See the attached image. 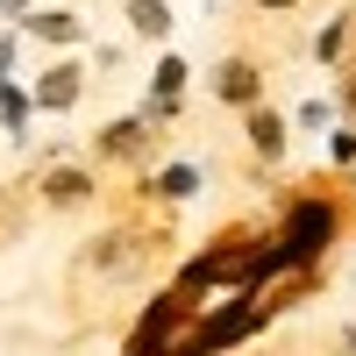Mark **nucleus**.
I'll use <instances>...</instances> for the list:
<instances>
[{
	"mask_svg": "<svg viewBox=\"0 0 356 356\" xmlns=\"http://www.w3.org/2000/svg\"><path fill=\"white\" fill-rule=\"evenodd\" d=\"M129 15H136V29H143V36H164V29H171L164 0H129Z\"/></svg>",
	"mask_w": 356,
	"mask_h": 356,
	"instance_id": "f257e3e1",
	"label": "nucleus"
},
{
	"mask_svg": "<svg viewBox=\"0 0 356 356\" xmlns=\"http://www.w3.org/2000/svg\"><path fill=\"white\" fill-rule=\"evenodd\" d=\"M72 93H79V72H50L43 79V107H65Z\"/></svg>",
	"mask_w": 356,
	"mask_h": 356,
	"instance_id": "7ed1b4c3",
	"label": "nucleus"
},
{
	"mask_svg": "<svg viewBox=\"0 0 356 356\" xmlns=\"http://www.w3.org/2000/svg\"><path fill=\"white\" fill-rule=\"evenodd\" d=\"M264 8H292V0H264Z\"/></svg>",
	"mask_w": 356,
	"mask_h": 356,
	"instance_id": "0eeeda50",
	"label": "nucleus"
},
{
	"mask_svg": "<svg viewBox=\"0 0 356 356\" xmlns=\"http://www.w3.org/2000/svg\"><path fill=\"white\" fill-rule=\"evenodd\" d=\"M50 193H57V200H65V207H72V200L86 193V178H72V171H65V178H50Z\"/></svg>",
	"mask_w": 356,
	"mask_h": 356,
	"instance_id": "423d86ee",
	"label": "nucleus"
},
{
	"mask_svg": "<svg viewBox=\"0 0 356 356\" xmlns=\"http://www.w3.org/2000/svg\"><path fill=\"white\" fill-rule=\"evenodd\" d=\"M349 107H356V79H349Z\"/></svg>",
	"mask_w": 356,
	"mask_h": 356,
	"instance_id": "6e6552de",
	"label": "nucleus"
},
{
	"mask_svg": "<svg viewBox=\"0 0 356 356\" xmlns=\"http://www.w3.org/2000/svg\"><path fill=\"white\" fill-rule=\"evenodd\" d=\"M250 136H257V150H278V143H285V129L271 122V114H257V122H250Z\"/></svg>",
	"mask_w": 356,
	"mask_h": 356,
	"instance_id": "39448f33",
	"label": "nucleus"
},
{
	"mask_svg": "<svg viewBox=\"0 0 356 356\" xmlns=\"http://www.w3.org/2000/svg\"><path fill=\"white\" fill-rule=\"evenodd\" d=\"M36 36H50V43H72V36H79V22H72V15H43V22H36Z\"/></svg>",
	"mask_w": 356,
	"mask_h": 356,
	"instance_id": "20e7f679",
	"label": "nucleus"
},
{
	"mask_svg": "<svg viewBox=\"0 0 356 356\" xmlns=\"http://www.w3.org/2000/svg\"><path fill=\"white\" fill-rule=\"evenodd\" d=\"M214 86H221L228 100H250V93H257V72H250V65H228V72H221Z\"/></svg>",
	"mask_w": 356,
	"mask_h": 356,
	"instance_id": "f03ea898",
	"label": "nucleus"
}]
</instances>
